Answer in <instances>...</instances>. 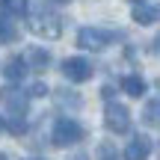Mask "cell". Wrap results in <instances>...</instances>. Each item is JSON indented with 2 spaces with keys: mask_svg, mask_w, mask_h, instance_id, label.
Wrapping results in <instances>:
<instances>
[{
  "mask_svg": "<svg viewBox=\"0 0 160 160\" xmlns=\"http://www.w3.org/2000/svg\"><path fill=\"white\" fill-rule=\"evenodd\" d=\"M27 18H30V21H27L30 30H33L39 39H59V33H62V21H59L57 12L45 9V3L33 6V9L27 12Z\"/></svg>",
  "mask_w": 160,
  "mask_h": 160,
  "instance_id": "cell-1",
  "label": "cell"
},
{
  "mask_svg": "<svg viewBox=\"0 0 160 160\" xmlns=\"http://www.w3.org/2000/svg\"><path fill=\"white\" fill-rule=\"evenodd\" d=\"M51 139L59 148L77 145L80 139H83V128H80L74 119H57V125H53V131H51Z\"/></svg>",
  "mask_w": 160,
  "mask_h": 160,
  "instance_id": "cell-2",
  "label": "cell"
},
{
  "mask_svg": "<svg viewBox=\"0 0 160 160\" xmlns=\"http://www.w3.org/2000/svg\"><path fill=\"white\" fill-rule=\"evenodd\" d=\"M104 125L113 133H128L131 131V110L119 101H107V110H104Z\"/></svg>",
  "mask_w": 160,
  "mask_h": 160,
  "instance_id": "cell-3",
  "label": "cell"
},
{
  "mask_svg": "<svg viewBox=\"0 0 160 160\" xmlns=\"http://www.w3.org/2000/svg\"><path fill=\"white\" fill-rule=\"evenodd\" d=\"M113 39L116 36L110 30H101V27H83L77 33V45L83 51H104L107 45H113Z\"/></svg>",
  "mask_w": 160,
  "mask_h": 160,
  "instance_id": "cell-4",
  "label": "cell"
},
{
  "mask_svg": "<svg viewBox=\"0 0 160 160\" xmlns=\"http://www.w3.org/2000/svg\"><path fill=\"white\" fill-rule=\"evenodd\" d=\"M92 62L89 59H83V57H68L62 62V74L71 80V83H86V80L92 77Z\"/></svg>",
  "mask_w": 160,
  "mask_h": 160,
  "instance_id": "cell-5",
  "label": "cell"
},
{
  "mask_svg": "<svg viewBox=\"0 0 160 160\" xmlns=\"http://www.w3.org/2000/svg\"><path fill=\"white\" fill-rule=\"evenodd\" d=\"M0 104L6 107V113H27V107H30V101H27V92H21V89H15V86H3L0 89Z\"/></svg>",
  "mask_w": 160,
  "mask_h": 160,
  "instance_id": "cell-6",
  "label": "cell"
},
{
  "mask_svg": "<svg viewBox=\"0 0 160 160\" xmlns=\"http://www.w3.org/2000/svg\"><path fill=\"white\" fill-rule=\"evenodd\" d=\"M133 21L142 24V27L157 24V21H160V3H148V0L137 3V6H133Z\"/></svg>",
  "mask_w": 160,
  "mask_h": 160,
  "instance_id": "cell-7",
  "label": "cell"
},
{
  "mask_svg": "<svg viewBox=\"0 0 160 160\" xmlns=\"http://www.w3.org/2000/svg\"><path fill=\"white\" fill-rule=\"evenodd\" d=\"M151 154V139L148 137H133L131 145L125 148V160H148Z\"/></svg>",
  "mask_w": 160,
  "mask_h": 160,
  "instance_id": "cell-8",
  "label": "cell"
},
{
  "mask_svg": "<svg viewBox=\"0 0 160 160\" xmlns=\"http://www.w3.org/2000/svg\"><path fill=\"white\" fill-rule=\"evenodd\" d=\"M27 68H30V62H27V59L15 57V59H9V62H6V68H3V77L15 83V80H21L24 74H27Z\"/></svg>",
  "mask_w": 160,
  "mask_h": 160,
  "instance_id": "cell-9",
  "label": "cell"
},
{
  "mask_svg": "<svg viewBox=\"0 0 160 160\" xmlns=\"http://www.w3.org/2000/svg\"><path fill=\"white\" fill-rule=\"evenodd\" d=\"M122 92H128L131 98H142V95H145V80L137 77V74L122 77Z\"/></svg>",
  "mask_w": 160,
  "mask_h": 160,
  "instance_id": "cell-10",
  "label": "cell"
},
{
  "mask_svg": "<svg viewBox=\"0 0 160 160\" xmlns=\"http://www.w3.org/2000/svg\"><path fill=\"white\" fill-rule=\"evenodd\" d=\"M9 18H12L9 12H0V42H15L18 39V27Z\"/></svg>",
  "mask_w": 160,
  "mask_h": 160,
  "instance_id": "cell-11",
  "label": "cell"
},
{
  "mask_svg": "<svg viewBox=\"0 0 160 160\" xmlns=\"http://www.w3.org/2000/svg\"><path fill=\"white\" fill-rule=\"evenodd\" d=\"M27 62L33 71H45L48 62H51V57H48V51H42V48H33V51L27 53Z\"/></svg>",
  "mask_w": 160,
  "mask_h": 160,
  "instance_id": "cell-12",
  "label": "cell"
},
{
  "mask_svg": "<svg viewBox=\"0 0 160 160\" xmlns=\"http://www.w3.org/2000/svg\"><path fill=\"white\" fill-rule=\"evenodd\" d=\"M0 9L9 12V15H15V18H21V15L30 12V6H27V0H0Z\"/></svg>",
  "mask_w": 160,
  "mask_h": 160,
  "instance_id": "cell-13",
  "label": "cell"
},
{
  "mask_svg": "<svg viewBox=\"0 0 160 160\" xmlns=\"http://www.w3.org/2000/svg\"><path fill=\"white\" fill-rule=\"evenodd\" d=\"M142 119H145V125H151V128H160V101H148V104H145V113H142Z\"/></svg>",
  "mask_w": 160,
  "mask_h": 160,
  "instance_id": "cell-14",
  "label": "cell"
},
{
  "mask_svg": "<svg viewBox=\"0 0 160 160\" xmlns=\"http://www.w3.org/2000/svg\"><path fill=\"white\" fill-rule=\"evenodd\" d=\"M6 128H9V133L21 137V133L27 131V122H24V116H21V113H9V116H6Z\"/></svg>",
  "mask_w": 160,
  "mask_h": 160,
  "instance_id": "cell-15",
  "label": "cell"
},
{
  "mask_svg": "<svg viewBox=\"0 0 160 160\" xmlns=\"http://www.w3.org/2000/svg\"><path fill=\"white\" fill-rule=\"evenodd\" d=\"M98 160H122V154L116 151L113 142H101L98 145Z\"/></svg>",
  "mask_w": 160,
  "mask_h": 160,
  "instance_id": "cell-16",
  "label": "cell"
},
{
  "mask_svg": "<svg viewBox=\"0 0 160 160\" xmlns=\"http://www.w3.org/2000/svg\"><path fill=\"white\" fill-rule=\"evenodd\" d=\"M30 95H36V98L48 95V86H45V83H33V86H30Z\"/></svg>",
  "mask_w": 160,
  "mask_h": 160,
  "instance_id": "cell-17",
  "label": "cell"
},
{
  "mask_svg": "<svg viewBox=\"0 0 160 160\" xmlns=\"http://www.w3.org/2000/svg\"><path fill=\"white\" fill-rule=\"evenodd\" d=\"M151 53H154V57L160 59V33L154 36V42H151Z\"/></svg>",
  "mask_w": 160,
  "mask_h": 160,
  "instance_id": "cell-18",
  "label": "cell"
},
{
  "mask_svg": "<svg viewBox=\"0 0 160 160\" xmlns=\"http://www.w3.org/2000/svg\"><path fill=\"white\" fill-rule=\"evenodd\" d=\"M3 128H6V119H3V116H0V131H3Z\"/></svg>",
  "mask_w": 160,
  "mask_h": 160,
  "instance_id": "cell-19",
  "label": "cell"
},
{
  "mask_svg": "<svg viewBox=\"0 0 160 160\" xmlns=\"http://www.w3.org/2000/svg\"><path fill=\"white\" fill-rule=\"evenodd\" d=\"M74 160H86V154H77V157H74Z\"/></svg>",
  "mask_w": 160,
  "mask_h": 160,
  "instance_id": "cell-20",
  "label": "cell"
},
{
  "mask_svg": "<svg viewBox=\"0 0 160 160\" xmlns=\"http://www.w3.org/2000/svg\"><path fill=\"white\" fill-rule=\"evenodd\" d=\"M48 3H65V0H48Z\"/></svg>",
  "mask_w": 160,
  "mask_h": 160,
  "instance_id": "cell-21",
  "label": "cell"
},
{
  "mask_svg": "<svg viewBox=\"0 0 160 160\" xmlns=\"http://www.w3.org/2000/svg\"><path fill=\"white\" fill-rule=\"evenodd\" d=\"M133 3H142V0H133Z\"/></svg>",
  "mask_w": 160,
  "mask_h": 160,
  "instance_id": "cell-22",
  "label": "cell"
},
{
  "mask_svg": "<svg viewBox=\"0 0 160 160\" xmlns=\"http://www.w3.org/2000/svg\"><path fill=\"white\" fill-rule=\"evenodd\" d=\"M157 86H160V80H157Z\"/></svg>",
  "mask_w": 160,
  "mask_h": 160,
  "instance_id": "cell-23",
  "label": "cell"
}]
</instances>
